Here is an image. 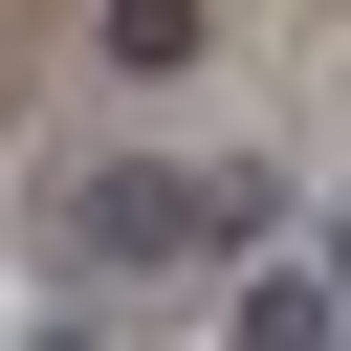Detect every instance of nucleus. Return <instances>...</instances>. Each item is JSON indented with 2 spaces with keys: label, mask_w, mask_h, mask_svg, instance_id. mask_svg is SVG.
I'll list each match as a JSON object with an SVG mask.
<instances>
[{
  "label": "nucleus",
  "mask_w": 351,
  "mask_h": 351,
  "mask_svg": "<svg viewBox=\"0 0 351 351\" xmlns=\"http://www.w3.org/2000/svg\"><path fill=\"white\" fill-rule=\"evenodd\" d=\"M263 219H285V176H263V154H197V176H176V154H132V176H88V197H66V241H88V263H219V241H263Z\"/></svg>",
  "instance_id": "nucleus-1"
},
{
  "label": "nucleus",
  "mask_w": 351,
  "mask_h": 351,
  "mask_svg": "<svg viewBox=\"0 0 351 351\" xmlns=\"http://www.w3.org/2000/svg\"><path fill=\"white\" fill-rule=\"evenodd\" d=\"M110 66H132V88H176V66H197V0H110Z\"/></svg>",
  "instance_id": "nucleus-2"
},
{
  "label": "nucleus",
  "mask_w": 351,
  "mask_h": 351,
  "mask_svg": "<svg viewBox=\"0 0 351 351\" xmlns=\"http://www.w3.org/2000/svg\"><path fill=\"white\" fill-rule=\"evenodd\" d=\"M329 307H351V197H329Z\"/></svg>",
  "instance_id": "nucleus-3"
}]
</instances>
